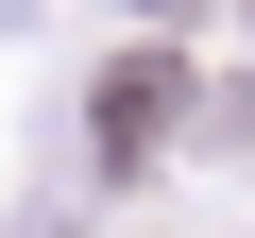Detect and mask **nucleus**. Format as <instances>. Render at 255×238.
<instances>
[{"label":"nucleus","instance_id":"f257e3e1","mask_svg":"<svg viewBox=\"0 0 255 238\" xmlns=\"http://www.w3.org/2000/svg\"><path fill=\"white\" fill-rule=\"evenodd\" d=\"M170 85H187L170 51H136V68H102V153H119V170H136V153H170Z\"/></svg>","mask_w":255,"mask_h":238}]
</instances>
